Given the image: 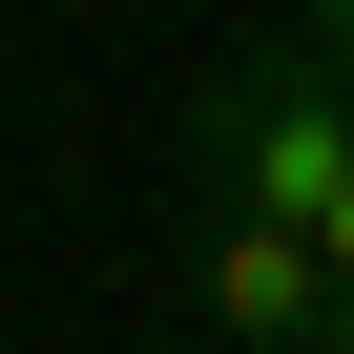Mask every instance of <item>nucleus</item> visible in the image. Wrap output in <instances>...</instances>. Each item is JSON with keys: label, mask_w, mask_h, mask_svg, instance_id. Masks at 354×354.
Wrapping results in <instances>:
<instances>
[{"label": "nucleus", "mask_w": 354, "mask_h": 354, "mask_svg": "<svg viewBox=\"0 0 354 354\" xmlns=\"http://www.w3.org/2000/svg\"><path fill=\"white\" fill-rule=\"evenodd\" d=\"M188 313H209L230 354H354V292L313 271L292 209H209V230H188Z\"/></svg>", "instance_id": "2"}, {"label": "nucleus", "mask_w": 354, "mask_h": 354, "mask_svg": "<svg viewBox=\"0 0 354 354\" xmlns=\"http://www.w3.org/2000/svg\"><path fill=\"white\" fill-rule=\"evenodd\" d=\"M313 42H333V63H354V0H313Z\"/></svg>", "instance_id": "3"}, {"label": "nucleus", "mask_w": 354, "mask_h": 354, "mask_svg": "<svg viewBox=\"0 0 354 354\" xmlns=\"http://www.w3.org/2000/svg\"><path fill=\"white\" fill-rule=\"evenodd\" d=\"M333 167H354V63L292 21V42H230L209 84H188V188L209 209H333Z\"/></svg>", "instance_id": "1"}]
</instances>
